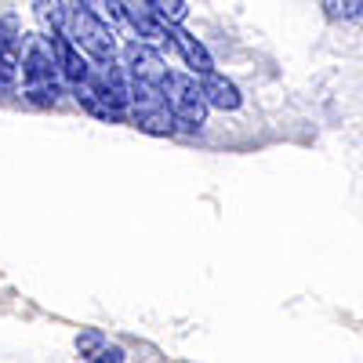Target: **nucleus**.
Segmentation results:
<instances>
[{"mask_svg": "<svg viewBox=\"0 0 363 363\" xmlns=\"http://www.w3.org/2000/svg\"><path fill=\"white\" fill-rule=\"evenodd\" d=\"M131 87H135V80H131L128 66L109 58V62H95L91 77L69 91L91 116L109 120V124H124V120H131Z\"/></svg>", "mask_w": 363, "mask_h": 363, "instance_id": "f257e3e1", "label": "nucleus"}, {"mask_svg": "<svg viewBox=\"0 0 363 363\" xmlns=\"http://www.w3.org/2000/svg\"><path fill=\"white\" fill-rule=\"evenodd\" d=\"M22 26L15 15L0 18V95H15L22 87Z\"/></svg>", "mask_w": 363, "mask_h": 363, "instance_id": "423d86ee", "label": "nucleus"}, {"mask_svg": "<svg viewBox=\"0 0 363 363\" xmlns=\"http://www.w3.org/2000/svg\"><path fill=\"white\" fill-rule=\"evenodd\" d=\"M33 15H37L40 33H48V37L62 33L66 22H69V8H66V0H33Z\"/></svg>", "mask_w": 363, "mask_h": 363, "instance_id": "9b49d317", "label": "nucleus"}, {"mask_svg": "<svg viewBox=\"0 0 363 363\" xmlns=\"http://www.w3.org/2000/svg\"><path fill=\"white\" fill-rule=\"evenodd\" d=\"M200 87H203V99L211 102V109H222V113H236L240 106H244V95H240V87L222 77L218 69L211 73H200Z\"/></svg>", "mask_w": 363, "mask_h": 363, "instance_id": "9d476101", "label": "nucleus"}, {"mask_svg": "<svg viewBox=\"0 0 363 363\" xmlns=\"http://www.w3.org/2000/svg\"><path fill=\"white\" fill-rule=\"evenodd\" d=\"M124 359H128V352L120 349V345H109V342H106V345L99 349V356H95V363H124Z\"/></svg>", "mask_w": 363, "mask_h": 363, "instance_id": "dca6fc26", "label": "nucleus"}, {"mask_svg": "<svg viewBox=\"0 0 363 363\" xmlns=\"http://www.w3.org/2000/svg\"><path fill=\"white\" fill-rule=\"evenodd\" d=\"M102 345H106V338H102V330H84V335L77 338V352H80L84 359H95Z\"/></svg>", "mask_w": 363, "mask_h": 363, "instance_id": "2eb2a0df", "label": "nucleus"}, {"mask_svg": "<svg viewBox=\"0 0 363 363\" xmlns=\"http://www.w3.org/2000/svg\"><path fill=\"white\" fill-rule=\"evenodd\" d=\"M149 4L157 8V15L164 22H186V15H189V0H149Z\"/></svg>", "mask_w": 363, "mask_h": 363, "instance_id": "4468645a", "label": "nucleus"}, {"mask_svg": "<svg viewBox=\"0 0 363 363\" xmlns=\"http://www.w3.org/2000/svg\"><path fill=\"white\" fill-rule=\"evenodd\" d=\"M87 11H95L99 18H106L109 26H120L124 22V0H80Z\"/></svg>", "mask_w": 363, "mask_h": 363, "instance_id": "ddd939ff", "label": "nucleus"}, {"mask_svg": "<svg viewBox=\"0 0 363 363\" xmlns=\"http://www.w3.org/2000/svg\"><path fill=\"white\" fill-rule=\"evenodd\" d=\"M66 33L77 40V48L91 58V62H109L120 58V40H116V26H109L106 18H99L95 11H87L80 0L69 8V22Z\"/></svg>", "mask_w": 363, "mask_h": 363, "instance_id": "7ed1b4c3", "label": "nucleus"}, {"mask_svg": "<svg viewBox=\"0 0 363 363\" xmlns=\"http://www.w3.org/2000/svg\"><path fill=\"white\" fill-rule=\"evenodd\" d=\"M62 87H69V84L62 77V66H58L51 37L48 33L26 37V51H22V95H26V102L55 106L62 99Z\"/></svg>", "mask_w": 363, "mask_h": 363, "instance_id": "f03ea898", "label": "nucleus"}, {"mask_svg": "<svg viewBox=\"0 0 363 363\" xmlns=\"http://www.w3.org/2000/svg\"><path fill=\"white\" fill-rule=\"evenodd\" d=\"M131 124L142 128L145 135H174L178 131L174 109H171L160 84H138L135 80V87H131Z\"/></svg>", "mask_w": 363, "mask_h": 363, "instance_id": "39448f33", "label": "nucleus"}, {"mask_svg": "<svg viewBox=\"0 0 363 363\" xmlns=\"http://www.w3.org/2000/svg\"><path fill=\"white\" fill-rule=\"evenodd\" d=\"M323 11L335 22H356L363 18V0H323Z\"/></svg>", "mask_w": 363, "mask_h": 363, "instance_id": "f8f14e48", "label": "nucleus"}, {"mask_svg": "<svg viewBox=\"0 0 363 363\" xmlns=\"http://www.w3.org/2000/svg\"><path fill=\"white\" fill-rule=\"evenodd\" d=\"M51 44H55V55H58V66H62L66 84H69V87L84 84V80L91 77V66H95V62H91V58L77 48V40L66 33V29H62V33H55Z\"/></svg>", "mask_w": 363, "mask_h": 363, "instance_id": "1a4fd4ad", "label": "nucleus"}, {"mask_svg": "<svg viewBox=\"0 0 363 363\" xmlns=\"http://www.w3.org/2000/svg\"><path fill=\"white\" fill-rule=\"evenodd\" d=\"M120 62L128 66V73H131V80H138V84H160L164 87V80L171 77L167 73V62L160 58V51L149 44V40H128L124 48H120Z\"/></svg>", "mask_w": 363, "mask_h": 363, "instance_id": "0eeeda50", "label": "nucleus"}, {"mask_svg": "<svg viewBox=\"0 0 363 363\" xmlns=\"http://www.w3.org/2000/svg\"><path fill=\"white\" fill-rule=\"evenodd\" d=\"M167 40H171V48L182 55V62H186L196 77L215 69V58H211V51H207V48H203V44H200L182 22H167Z\"/></svg>", "mask_w": 363, "mask_h": 363, "instance_id": "6e6552de", "label": "nucleus"}, {"mask_svg": "<svg viewBox=\"0 0 363 363\" xmlns=\"http://www.w3.org/2000/svg\"><path fill=\"white\" fill-rule=\"evenodd\" d=\"M164 95H167V102L174 109L178 131H200L207 124L211 102L203 99V87H200L196 73H171L164 80Z\"/></svg>", "mask_w": 363, "mask_h": 363, "instance_id": "20e7f679", "label": "nucleus"}]
</instances>
